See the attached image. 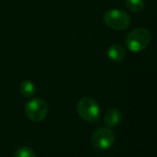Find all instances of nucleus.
Returning a JSON list of instances; mask_svg holds the SVG:
<instances>
[{"instance_id":"f257e3e1","label":"nucleus","mask_w":157,"mask_h":157,"mask_svg":"<svg viewBox=\"0 0 157 157\" xmlns=\"http://www.w3.org/2000/svg\"><path fill=\"white\" fill-rule=\"evenodd\" d=\"M151 42V33L144 28H137L127 35L125 44L130 52H139L145 49Z\"/></svg>"},{"instance_id":"f03ea898","label":"nucleus","mask_w":157,"mask_h":157,"mask_svg":"<svg viewBox=\"0 0 157 157\" xmlns=\"http://www.w3.org/2000/svg\"><path fill=\"white\" fill-rule=\"evenodd\" d=\"M77 112L82 120L87 122H96L99 119L101 110L96 101L91 97H82L77 104Z\"/></svg>"},{"instance_id":"7ed1b4c3","label":"nucleus","mask_w":157,"mask_h":157,"mask_svg":"<svg viewBox=\"0 0 157 157\" xmlns=\"http://www.w3.org/2000/svg\"><path fill=\"white\" fill-rule=\"evenodd\" d=\"M104 21L111 29L124 30L129 27L130 17L124 11L118 10V9H111L105 13Z\"/></svg>"},{"instance_id":"20e7f679","label":"nucleus","mask_w":157,"mask_h":157,"mask_svg":"<svg viewBox=\"0 0 157 157\" xmlns=\"http://www.w3.org/2000/svg\"><path fill=\"white\" fill-rule=\"evenodd\" d=\"M116 140L113 130L109 127L98 128L91 137V144L97 151H105L109 149Z\"/></svg>"},{"instance_id":"39448f33","label":"nucleus","mask_w":157,"mask_h":157,"mask_svg":"<svg viewBox=\"0 0 157 157\" xmlns=\"http://www.w3.org/2000/svg\"><path fill=\"white\" fill-rule=\"evenodd\" d=\"M25 112L29 120L33 122H41L47 117V103L42 98H32L26 104Z\"/></svg>"},{"instance_id":"423d86ee","label":"nucleus","mask_w":157,"mask_h":157,"mask_svg":"<svg viewBox=\"0 0 157 157\" xmlns=\"http://www.w3.org/2000/svg\"><path fill=\"white\" fill-rule=\"evenodd\" d=\"M121 112L117 108H110L105 114V118H104V122L105 125L109 128L116 127L119 125V123L121 122Z\"/></svg>"},{"instance_id":"0eeeda50","label":"nucleus","mask_w":157,"mask_h":157,"mask_svg":"<svg viewBox=\"0 0 157 157\" xmlns=\"http://www.w3.org/2000/svg\"><path fill=\"white\" fill-rule=\"evenodd\" d=\"M125 55V48L122 45H119V44H114V45L110 46L107 50V57L113 62H119V61L123 60Z\"/></svg>"},{"instance_id":"6e6552de","label":"nucleus","mask_w":157,"mask_h":157,"mask_svg":"<svg viewBox=\"0 0 157 157\" xmlns=\"http://www.w3.org/2000/svg\"><path fill=\"white\" fill-rule=\"evenodd\" d=\"M35 85L31 80H24L19 85V92L23 96L25 97H31L35 93Z\"/></svg>"},{"instance_id":"1a4fd4ad","label":"nucleus","mask_w":157,"mask_h":157,"mask_svg":"<svg viewBox=\"0 0 157 157\" xmlns=\"http://www.w3.org/2000/svg\"><path fill=\"white\" fill-rule=\"evenodd\" d=\"M126 6L132 12H140L144 6V1L143 0H126Z\"/></svg>"},{"instance_id":"9d476101","label":"nucleus","mask_w":157,"mask_h":157,"mask_svg":"<svg viewBox=\"0 0 157 157\" xmlns=\"http://www.w3.org/2000/svg\"><path fill=\"white\" fill-rule=\"evenodd\" d=\"M15 157H36L34 151L28 147H21L16 150Z\"/></svg>"}]
</instances>
